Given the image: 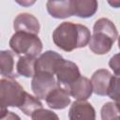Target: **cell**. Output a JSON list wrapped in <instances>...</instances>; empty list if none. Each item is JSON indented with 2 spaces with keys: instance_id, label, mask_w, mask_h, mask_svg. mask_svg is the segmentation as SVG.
<instances>
[{
  "instance_id": "obj_1",
  "label": "cell",
  "mask_w": 120,
  "mask_h": 120,
  "mask_svg": "<svg viewBox=\"0 0 120 120\" xmlns=\"http://www.w3.org/2000/svg\"><path fill=\"white\" fill-rule=\"evenodd\" d=\"M90 30L83 24L64 22L52 33L54 44L65 52H72L78 48H84L91 39Z\"/></svg>"
},
{
  "instance_id": "obj_2",
  "label": "cell",
  "mask_w": 120,
  "mask_h": 120,
  "mask_svg": "<svg viewBox=\"0 0 120 120\" xmlns=\"http://www.w3.org/2000/svg\"><path fill=\"white\" fill-rule=\"evenodd\" d=\"M117 38L118 32L114 23L107 18H100L94 24L93 36L88 46L94 53L105 54L111 51Z\"/></svg>"
},
{
  "instance_id": "obj_3",
  "label": "cell",
  "mask_w": 120,
  "mask_h": 120,
  "mask_svg": "<svg viewBox=\"0 0 120 120\" xmlns=\"http://www.w3.org/2000/svg\"><path fill=\"white\" fill-rule=\"evenodd\" d=\"M11 50L17 55L37 57L42 51V42L37 35L15 32L9 40Z\"/></svg>"
},
{
  "instance_id": "obj_4",
  "label": "cell",
  "mask_w": 120,
  "mask_h": 120,
  "mask_svg": "<svg viewBox=\"0 0 120 120\" xmlns=\"http://www.w3.org/2000/svg\"><path fill=\"white\" fill-rule=\"evenodd\" d=\"M27 93L22 86L12 79L2 78L0 80V102L1 108H21L24 102Z\"/></svg>"
},
{
  "instance_id": "obj_5",
  "label": "cell",
  "mask_w": 120,
  "mask_h": 120,
  "mask_svg": "<svg viewBox=\"0 0 120 120\" xmlns=\"http://www.w3.org/2000/svg\"><path fill=\"white\" fill-rule=\"evenodd\" d=\"M57 85L53 75L44 72H36L31 82V89L39 99H46L47 96L56 88Z\"/></svg>"
},
{
  "instance_id": "obj_6",
  "label": "cell",
  "mask_w": 120,
  "mask_h": 120,
  "mask_svg": "<svg viewBox=\"0 0 120 120\" xmlns=\"http://www.w3.org/2000/svg\"><path fill=\"white\" fill-rule=\"evenodd\" d=\"M55 74L57 84L66 91H68L69 86L81 77L78 66L75 63L65 59L58 67Z\"/></svg>"
},
{
  "instance_id": "obj_7",
  "label": "cell",
  "mask_w": 120,
  "mask_h": 120,
  "mask_svg": "<svg viewBox=\"0 0 120 120\" xmlns=\"http://www.w3.org/2000/svg\"><path fill=\"white\" fill-rule=\"evenodd\" d=\"M64 58L54 51H46L36 61V72H44L54 75Z\"/></svg>"
},
{
  "instance_id": "obj_8",
  "label": "cell",
  "mask_w": 120,
  "mask_h": 120,
  "mask_svg": "<svg viewBox=\"0 0 120 120\" xmlns=\"http://www.w3.org/2000/svg\"><path fill=\"white\" fill-rule=\"evenodd\" d=\"M69 120H96V111L86 100L74 101L68 112Z\"/></svg>"
},
{
  "instance_id": "obj_9",
  "label": "cell",
  "mask_w": 120,
  "mask_h": 120,
  "mask_svg": "<svg viewBox=\"0 0 120 120\" xmlns=\"http://www.w3.org/2000/svg\"><path fill=\"white\" fill-rule=\"evenodd\" d=\"M13 27L16 32L28 33L38 36L40 26L38 20L34 15L30 13H21L15 18Z\"/></svg>"
},
{
  "instance_id": "obj_10",
  "label": "cell",
  "mask_w": 120,
  "mask_h": 120,
  "mask_svg": "<svg viewBox=\"0 0 120 120\" xmlns=\"http://www.w3.org/2000/svg\"><path fill=\"white\" fill-rule=\"evenodd\" d=\"M112 77V75L108 69L100 68L96 70L91 77L93 92L98 96H107Z\"/></svg>"
},
{
  "instance_id": "obj_11",
  "label": "cell",
  "mask_w": 120,
  "mask_h": 120,
  "mask_svg": "<svg viewBox=\"0 0 120 120\" xmlns=\"http://www.w3.org/2000/svg\"><path fill=\"white\" fill-rule=\"evenodd\" d=\"M68 93L77 100H86L93 93V86L86 77H80L68 88Z\"/></svg>"
},
{
  "instance_id": "obj_12",
  "label": "cell",
  "mask_w": 120,
  "mask_h": 120,
  "mask_svg": "<svg viewBox=\"0 0 120 120\" xmlns=\"http://www.w3.org/2000/svg\"><path fill=\"white\" fill-rule=\"evenodd\" d=\"M46 8L49 14L55 19H66L74 15L72 0L48 1Z\"/></svg>"
},
{
  "instance_id": "obj_13",
  "label": "cell",
  "mask_w": 120,
  "mask_h": 120,
  "mask_svg": "<svg viewBox=\"0 0 120 120\" xmlns=\"http://www.w3.org/2000/svg\"><path fill=\"white\" fill-rule=\"evenodd\" d=\"M47 105L53 110H62L70 104V98L68 91L57 85L46 98Z\"/></svg>"
},
{
  "instance_id": "obj_14",
  "label": "cell",
  "mask_w": 120,
  "mask_h": 120,
  "mask_svg": "<svg viewBox=\"0 0 120 120\" xmlns=\"http://www.w3.org/2000/svg\"><path fill=\"white\" fill-rule=\"evenodd\" d=\"M14 52L10 51L0 52V73L7 79L14 80L19 75L15 72L14 68Z\"/></svg>"
},
{
  "instance_id": "obj_15",
  "label": "cell",
  "mask_w": 120,
  "mask_h": 120,
  "mask_svg": "<svg viewBox=\"0 0 120 120\" xmlns=\"http://www.w3.org/2000/svg\"><path fill=\"white\" fill-rule=\"evenodd\" d=\"M74 15L80 18H90L98 10V2L96 0H72Z\"/></svg>"
},
{
  "instance_id": "obj_16",
  "label": "cell",
  "mask_w": 120,
  "mask_h": 120,
  "mask_svg": "<svg viewBox=\"0 0 120 120\" xmlns=\"http://www.w3.org/2000/svg\"><path fill=\"white\" fill-rule=\"evenodd\" d=\"M36 61L37 58L33 56H20L16 64L18 75H22L26 78H33L36 74Z\"/></svg>"
},
{
  "instance_id": "obj_17",
  "label": "cell",
  "mask_w": 120,
  "mask_h": 120,
  "mask_svg": "<svg viewBox=\"0 0 120 120\" xmlns=\"http://www.w3.org/2000/svg\"><path fill=\"white\" fill-rule=\"evenodd\" d=\"M42 108V103L39 100V98H38L37 97H34L30 94L27 93L26 98L24 99L23 104L22 105V107L20 108V110L25 114V115H32V113Z\"/></svg>"
},
{
  "instance_id": "obj_18",
  "label": "cell",
  "mask_w": 120,
  "mask_h": 120,
  "mask_svg": "<svg viewBox=\"0 0 120 120\" xmlns=\"http://www.w3.org/2000/svg\"><path fill=\"white\" fill-rule=\"evenodd\" d=\"M120 113L115 102H106L100 111L101 120H112Z\"/></svg>"
},
{
  "instance_id": "obj_19",
  "label": "cell",
  "mask_w": 120,
  "mask_h": 120,
  "mask_svg": "<svg viewBox=\"0 0 120 120\" xmlns=\"http://www.w3.org/2000/svg\"><path fill=\"white\" fill-rule=\"evenodd\" d=\"M116 104H120V76H112L111 79L108 95Z\"/></svg>"
},
{
  "instance_id": "obj_20",
  "label": "cell",
  "mask_w": 120,
  "mask_h": 120,
  "mask_svg": "<svg viewBox=\"0 0 120 120\" xmlns=\"http://www.w3.org/2000/svg\"><path fill=\"white\" fill-rule=\"evenodd\" d=\"M31 117L32 120H59V117L55 112L43 108L35 111Z\"/></svg>"
},
{
  "instance_id": "obj_21",
  "label": "cell",
  "mask_w": 120,
  "mask_h": 120,
  "mask_svg": "<svg viewBox=\"0 0 120 120\" xmlns=\"http://www.w3.org/2000/svg\"><path fill=\"white\" fill-rule=\"evenodd\" d=\"M109 66L116 76H120V52L114 54L110 59Z\"/></svg>"
},
{
  "instance_id": "obj_22",
  "label": "cell",
  "mask_w": 120,
  "mask_h": 120,
  "mask_svg": "<svg viewBox=\"0 0 120 120\" xmlns=\"http://www.w3.org/2000/svg\"><path fill=\"white\" fill-rule=\"evenodd\" d=\"M0 120H21V117L15 112L8 111L6 108H1Z\"/></svg>"
},
{
  "instance_id": "obj_23",
  "label": "cell",
  "mask_w": 120,
  "mask_h": 120,
  "mask_svg": "<svg viewBox=\"0 0 120 120\" xmlns=\"http://www.w3.org/2000/svg\"><path fill=\"white\" fill-rule=\"evenodd\" d=\"M108 3L113 8H120V1H109Z\"/></svg>"
},
{
  "instance_id": "obj_24",
  "label": "cell",
  "mask_w": 120,
  "mask_h": 120,
  "mask_svg": "<svg viewBox=\"0 0 120 120\" xmlns=\"http://www.w3.org/2000/svg\"><path fill=\"white\" fill-rule=\"evenodd\" d=\"M112 120H120V113H119V115L118 116H116L114 119H112Z\"/></svg>"
},
{
  "instance_id": "obj_25",
  "label": "cell",
  "mask_w": 120,
  "mask_h": 120,
  "mask_svg": "<svg viewBox=\"0 0 120 120\" xmlns=\"http://www.w3.org/2000/svg\"><path fill=\"white\" fill-rule=\"evenodd\" d=\"M118 47H119V49H120V36L118 37Z\"/></svg>"
},
{
  "instance_id": "obj_26",
  "label": "cell",
  "mask_w": 120,
  "mask_h": 120,
  "mask_svg": "<svg viewBox=\"0 0 120 120\" xmlns=\"http://www.w3.org/2000/svg\"><path fill=\"white\" fill-rule=\"evenodd\" d=\"M118 107V106H117ZM118 109H119V112H120V107H118Z\"/></svg>"
}]
</instances>
